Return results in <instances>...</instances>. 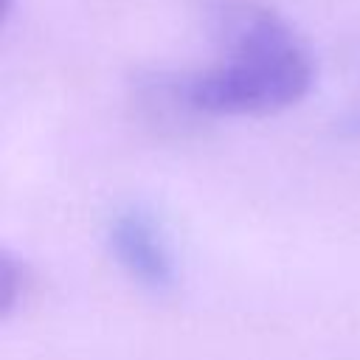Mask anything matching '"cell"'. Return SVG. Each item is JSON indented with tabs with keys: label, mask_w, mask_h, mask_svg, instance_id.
<instances>
[{
	"label": "cell",
	"mask_w": 360,
	"mask_h": 360,
	"mask_svg": "<svg viewBox=\"0 0 360 360\" xmlns=\"http://www.w3.org/2000/svg\"><path fill=\"white\" fill-rule=\"evenodd\" d=\"M205 28L217 45V62L163 84L183 110L214 118L273 115L309 93L312 53L270 6L208 0Z\"/></svg>",
	"instance_id": "obj_1"
},
{
	"label": "cell",
	"mask_w": 360,
	"mask_h": 360,
	"mask_svg": "<svg viewBox=\"0 0 360 360\" xmlns=\"http://www.w3.org/2000/svg\"><path fill=\"white\" fill-rule=\"evenodd\" d=\"M107 248L115 264L143 290L166 292L177 284V256L160 217L146 205H127L107 225Z\"/></svg>",
	"instance_id": "obj_2"
},
{
	"label": "cell",
	"mask_w": 360,
	"mask_h": 360,
	"mask_svg": "<svg viewBox=\"0 0 360 360\" xmlns=\"http://www.w3.org/2000/svg\"><path fill=\"white\" fill-rule=\"evenodd\" d=\"M25 295V264H20L8 250L0 256V312L3 318L11 315V309Z\"/></svg>",
	"instance_id": "obj_3"
},
{
	"label": "cell",
	"mask_w": 360,
	"mask_h": 360,
	"mask_svg": "<svg viewBox=\"0 0 360 360\" xmlns=\"http://www.w3.org/2000/svg\"><path fill=\"white\" fill-rule=\"evenodd\" d=\"M340 132H343L346 138H360V110L349 112V115L340 121Z\"/></svg>",
	"instance_id": "obj_4"
}]
</instances>
